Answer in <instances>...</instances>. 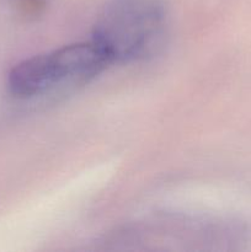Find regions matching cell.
Listing matches in <instances>:
<instances>
[{
    "label": "cell",
    "instance_id": "2",
    "mask_svg": "<svg viewBox=\"0 0 251 252\" xmlns=\"http://www.w3.org/2000/svg\"><path fill=\"white\" fill-rule=\"evenodd\" d=\"M108 65L93 41L69 44L17 63L9 71L7 89L19 100H31L85 85Z\"/></svg>",
    "mask_w": 251,
    "mask_h": 252
},
{
    "label": "cell",
    "instance_id": "1",
    "mask_svg": "<svg viewBox=\"0 0 251 252\" xmlns=\"http://www.w3.org/2000/svg\"><path fill=\"white\" fill-rule=\"evenodd\" d=\"M166 29L162 0H110L94 26L93 39L108 63H130L157 52Z\"/></svg>",
    "mask_w": 251,
    "mask_h": 252
}]
</instances>
